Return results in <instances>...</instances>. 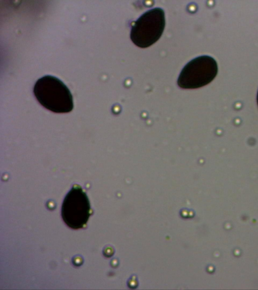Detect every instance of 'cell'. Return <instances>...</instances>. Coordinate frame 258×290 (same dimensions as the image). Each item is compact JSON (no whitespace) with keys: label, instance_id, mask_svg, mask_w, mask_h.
I'll return each instance as SVG.
<instances>
[{"label":"cell","instance_id":"6da1fadb","mask_svg":"<svg viewBox=\"0 0 258 290\" xmlns=\"http://www.w3.org/2000/svg\"><path fill=\"white\" fill-rule=\"evenodd\" d=\"M33 92L38 102L51 111L67 113L73 109V96L70 90L54 76L46 75L39 79Z\"/></svg>","mask_w":258,"mask_h":290},{"label":"cell","instance_id":"3957f363","mask_svg":"<svg viewBox=\"0 0 258 290\" xmlns=\"http://www.w3.org/2000/svg\"><path fill=\"white\" fill-rule=\"evenodd\" d=\"M218 73L215 60L208 55L196 57L182 69L177 80L178 85L183 89H195L210 83Z\"/></svg>","mask_w":258,"mask_h":290},{"label":"cell","instance_id":"5b68a950","mask_svg":"<svg viewBox=\"0 0 258 290\" xmlns=\"http://www.w3.org/2000/svg\"><path fill=\"white\" fill-rule=\"evenodd\" d=\"M256 100H257V105H258V91H257V93Z\"/></svg>","mask_w":258,"mask_h":290},{"label":"cell","instance_id":"7a4b0ae2","mask_svg":"<svg viewBox=\"0 0 258 290\" xmlns=\"http://www.w3.org/2000/svg\"><path fill=\"white\" fill-rule=\"evenodd\" d=\"M165 25L164 11L159 8L150 10L143 14L132 26L131 39L140 47H149L160 38Z\"/></svg>","mask_w":258,"mask_h":290},{"label":"cell","instance_id":"277c9868","mask_svg":"<svg viewBox=\"0 0 258 290\" xmlns=\"http://www.w3.org/2000/svg\"><path fill=\"white\" fill-rule=\"evenodd\" d=\"M91 215L89 199L82 188L74 186L66 196L61 207V216L70 227L77 229L84 227Z\"/></svg>","mask_w":258,"mask_h":290}]
</instances>
